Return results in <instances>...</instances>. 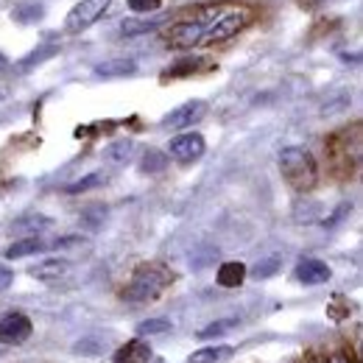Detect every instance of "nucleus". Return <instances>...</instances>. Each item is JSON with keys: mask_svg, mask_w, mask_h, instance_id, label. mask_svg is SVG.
<instances>
[{"mask_svg": "<svg viewBox=\"0 0 363 363\" xmlns=\"http://www.w3.org/2000/svg\"><path fill=\"white\" fill-rule=\"evenodd\" d=\"M279 174L296 193H311L318 184V165L313 154L302 145H288L279 151Z\"/></svg>", "mask_w": 363, "mask_h": 363, "instance_id": "nucleus-1", "label": "nucleus"}, {"mask_svg": "<svg viewBox=\"0 0 363 363\" xmlns=\"http://www.w3.org/2000/svg\"><path fill=\"white\" fill-rule=\"evenodd\" d=\"M174 282V274L168 272L162 263H143L137 266L129 285L123 288V299L132 305H145L154 302L165 294V288Z\"/></svg>", "mask_w": 363, "mask_h": 363, "instance_id": "nucleus-2", "label": "nucleus"}, {"mask_svg": "<svg viewBox=\"0 0 363 363\" xmlns=\"http://www.w3.org/2000/svg\"><path fill=\"white\" fill-rule=\"evenodd\" d=\"M327 160L338 177H352L361 165V126L355 123L352 129H338L327 140Z\"/></svg>", "mask_w": 363, "mask_h": 363, "instance_id": "nucleus-3", "label": "nucleus"}, {"mask_svg": "<svg viewBox=\"0 0 363 363\" xmlns=\"http://www.w3.org/2000/svg\"><path fill=\"white\" fill-rule=\"evenodd\" d=\"M252 23H255V9H249V6H227L213 23L204 26V34H201L199 45H221L232 37H238L240 31H246Z\"/></svg>", "mask_w": 363, "mask_h": 363, "instance_id": "nucleus-4", "label": "nucleus"}, {"mask_svg": "<svg viewBox=\"0 0 363 363\" xmlns=\"http://www.w3.org/2000/svg\"><path fill=\"white\" fill-rule=\"evenodd\" d=\"M109 6H112V0H79V3L67 11L65 31H67V34H84L87 28H92V26L106 14Z\"/></svg>", "mask_w": 363, "mask_h": 363, "instance_id": "nucleus-5", "label": "nucleus"}, {"mask_svg": "<svg viewBox=\"0 0 363 363\" xmlns=\"http://www.w3.org/2000/svg\"><path fill=\"white\" fill-rule=\"evenodd\" d=\"M207 151V143L199 132H182L168 143V160L179 162V165H190L196 160H201Z\"/></svg>", "mask_w": 363, "mask_h": 363, "instance_id": "nucleus-6", "label": "nucleus"}, {"mask_svg": "<svg viewBox=\"0 0 363 363\" xmlns=\"http://www.w3.org/2000/svg\"><path fill=\"white\" fill-rule=\"evenodd\" d=\"M31 333H34V324H31V318L26 316V313L11 311V313L0 316V344L20 347V344H26L31 338Z\"/></svg>", "mask_w": 363, "mask_h": 363, "instance_id": "nucleus-7", "label": "nucleus"}, {"mask_svg": "<svg viewBox=\"0 0 363 363\" xmlns=\"http://www.w3.org/2000/svg\"><path fill=\"white\" fill-rule=\"evenodd\" d=\"M201 34H204V23H199L196 17L193 20H179L174 26L165 28L162 40L168 48H177V50H184V48H196L201 43Z\"/></svg>", "mask_w": 363, "mask_h": 363, "instance_id": "nucleus-8", "label": "nucleus"}, {"mask_svg": "<svg viewBox=\"0 0 363 363\" xmlns=\"http://www.w3.org/2000/svg\"><path fill=\"white\" fill-rule=\"evenodd\" d=\"M204 115H207V101L193 98V101H184L177 109H171V112L162 118V126L171 129V132H182V129H190L193 123H199Z\"/></svg>", "mask_w": 363, "mask_h": 363, "instance_id": "nucleus-9", "label": "nucleus"}, {"mask_svg": "<svg viewBox=\"0 0 363 363\" xmlns=\"http://www.w3.org/2000/svg\"><path fill=\"white\" fill-rule=\"evenodd\" d=\"M294 277H296L302 285H324V282L333 277V272H330V266H327L324 260H318V257H305V260L296 263Z\"/></svg>", "mask_w": 363, "mask_h": 363, "instance_id": "nucleus-10", "label": "nucleus"}, {"mask_svg": "<svg viewBox=\"0 0 363 363\" xmlns=\"http://www.w3.org/2000/svg\"><path fill=\"white\" fill-rule=\"evenodd\" d=\"M137 73V62L129 56H112L101 65L92 67V76L95 79H126V76H135Z\"/></svg>", "mask_w": 363, "mask_h": 363, "instance_id": "nucleus-11", "label": "nucleus"}, {"mask_svg": "<svg viewBox=\"0 0 363 363\" xmlns=\"http://www.w3.org/2000/svg\"><path fill=\"white\" fill-rule=\"evenodd\" d=\"M165 20H168V14H154V17L140 14V20L129 17V20L121 23V34H123V37H143V34H151V31L162 28Z\"/></svg>", "mask_w": 363, "mask_h": 363, "instance_id": "nucleus-12", "label": "nucleus"}, {"mask_svg": "<svg viewBox=\"0 0 363 363\" xmlns=\"http://www.w3.org/2000/svg\"><path fill=\"white\" fill-rule=\"evenodd\" d=\"M112 363H151V347L137 335V338L126 341L123 347L115 350Z\"/></svg>", "mask_w": 363, "mask_h": 363, "instance_id": "nucleus-13", "label": "nucleus"}, {"mask_svg": "<svg viewBox=\"0 0 363 363\" xmlns=\"http://www.w3.org/2000/svg\"><path fill=\"white\" fill-rule=\"evenodd\" d=\"M45 17V3L43 0H20L11 6V20L20 26H34Z\"/></svg>", "mask_w": 363, "mask_h": 363, "instance_id": "nucleus-14", "label": "nucleus"}, {"mask_svg": "<svg viewBox=\"0 0 363 363\" xmlns=\"http://www.w3.org/2000/svg\"><path fill=\"white\" fill-rule=\"evenodd\" d=\"M246 274H249L246 263H240V260H227V263L218 266L216 282H218L221 288H240L243 279H246Z\"/></svg>", "mask_w": 363, "mask_h": 363, "instance_id": "nucleus-15", "label": "nucleus"}, {"mask_svg": "<svg viewBox=\"0 0 363 363\" xmlns=\"http://www.w3.org/2000/svg\"><path fill=\"white\" fill-rule=\"evenodd\" d=\"M48 243H43L37 235H28V238H20V240H14L9 249H6V257L9 260H20V257H31V255H40V252H45Z\"/></svg>", "mask_w": 363, "mask_h": 363, "instance_id": "nucleus-16", "label": "nucleus"}, {"mask_svg": "<svg viewBox=\"0 0 363 363\" xmlns=\"http://www.w3.org/2000/svg\"><path fill=\"white\" fill-rule=\"evenodd\" d=\"M70 272V263L67 260H62V257H48L43 263H37L34 269H31V277H37V279H59V277H65V274Z\"/></svg>", "mask_w": 363, "mask_h": 363, "instance_id": "nucleus-17", "label": "nucleus"}, {"mask_svg": "<svg viewBox=\"0 0 363 363\" xmlns=\"http://www.w3.org/2000/svg\"><path fill=\"white\" fill-rule=\"evenodd\" d=\"M232 352H235V350L227 347V344H213V347L196 350V352L187 358V363H221V361H227Z\"/></svg>", "mask_w": 363, "mask_h": 363, "instance_id": "nucleus-18", "label": "nucleus"}, {"mask_svg": "<svg viewBox=\"0 0 363 363\" xmlns=\"http://www.w3.org/2000/svg\"><path fill=\"white\" fill-rule=\"evenodd\" d=\"M56 53H59V45H53V43H50V45H40L37 50H31L26 59H20V62H17V70H20V73H28V70H34L37 65L48 62V59H50V56H56Z\"/></svg>", "mask_w": 363, "mask_h": 363, "instance_id": "nucleus-19", "label": "nucleus"}, {"mask_svg": "<svg viewBox=\"0 0 363 363\" xmlns=\"http://www.w3.org/2000/svg\"><path fill=\"white\" fill-rule=\"evenodd\" d=\"M168 168V154H162V151H157V148H148L145 154H143V160H140V171L143 174H160V171H165Z\"/></svg>", "mask_w": 363, "mask_h": 363, "instance_id": "nucleus-20", "label": "nucleus"}, {"mask_svg": "<svg viewBox=\"0 0 363 363\" xmlns=\"http://www.w3.org/2000/svg\"><path fill=\"white\" fill-rule=\"evenodd\" d=\"M132 154H135V143H132V140H121V143H112V145L104 151V157H106L109 162H115V165H123V162H129V160H132Z\"/></svg>", "mask_w": 363, "mask_h": 363, "instance_id": "nucleus-21", "label": "nucleus"}, {"mask_svg": "<svg viewBox=\"0 0 363 363\" xmlns=\"http://www.w3.org/2000/svg\"><path fill=\"white\" fill-rule=\"evenodd\" d=\"M235 327H238V318H218V321L201 327L196 335H199L201 341H210V338H221V335H227L229 330H235Z\"/></svg>", "mask_w": 363, "mask_h": 363, "instance_id": "nucleus-22", "label": "nucleus"}, {"mask_svg": "<svg viewBox=\"0 0 363 363\" xmlns=\"http://www.w3.org/2000/svg\"><path fill=\"white\" fill-rule=\"evenodd\" d=\"M171 321L168 318H145L137 324V335L140 338H148V335H160V333H171Z\"/></svg>", "mask_w": 363, "mask_h": 363, "instance_id": "nucleus-23", "label": "nucleus"}, {"mask_svg": "<svg viewBox=\"0 0 363 363\" xmlns=\"http://www.w3.org/2000/svg\"><path fill=\"white\" fill-rule=\"evenodd\" d=\"M104 182H106L104 174H87L84 179L70 182V184L65 187V193H67V196H79V193H87V190H92V187H101Z\"/></svg>", "mask_w": 363, "mask_h": 363, "instance_id": "nucleus-24", "label": "nucleus"}, {"mask_svg": "<svg viewBox=\"0 0 363 363\" xmlns=\"http://www.w3.org/2000/svg\"><path fill=\"white\" fill-rule=\"evenodd\" d=\"M279 263H282L279 257H266L263 263H257V266H255V272H252V277H255V279H269L272 274L279 272Z\"/></svg>", "mask_w": 363, "mask_h": 363, "instance_id": "nucleus-25", "label": "nucleus"}, {"mask_svg": "<svg viewBox=\"0 0 363 363\" xmlns=\"http://www.w3.org/2000/svg\"><path fill=\"white\" fill-rule=\"evenodd\" d=\"M196 67H199L196 59H184L177 67H168V70L162 73V79H179V76H187V73H196Z\"/></svg>", "mask_w": 363, "mask_h": 363, "instance_id": "nucleus-26", "label": "nucleus"}, {"mask_svg": "<svg viewBox=\"0 0 363 363\" xmlns=\"http://www.w3.org/2000/svg\"><path fill=\"white\" fill-rule=\"evenodd\" d=\"M324 363H358V355L350 350V347H341V350H333L330 355H321Z\"/></svg>", "mask_w": 363, "mask_h": 363, "instance_id": "nucleus-27", "label": "nucleus"}, {"mask_svg": "<svg viewBox=\"0 0 363 363\" xmlns=\"http://www.w3.org/2000/svg\"><path fill=\"white\" fill-rule=\"evenodd\" d=\"M162 6V0H129V9L135 11V14H151V11H157Z\"/></svg>", "mask_w": 363, "mask_h": 363, "instance_id": "nucleus-28", "label": "nucleus"}, {"mask_svg": "<svg viewBox=\"0 0 363 363\" xmlns=\"http://www.w3.org/2000/svg\"><path fill=\"white\" fill-rule=\"evenodd\" d=\"M79 243H84L82 235H65V238H56V240L48 243V246H53V249H70V246H79Z\"/></svg>", "mask_w": 363, "mask_h": 363, "instance_id": "nucleus-29", "label": "nucleus"}, {"mask_svg": "<svg viewBox=\"0 0 363 363\" xmlns=\"http://www.w3.org/2000/svg\"><path fill=\"white\" fill-rule=\"evenodd\" d=\"M14 227H17V229H34V232H40L43 227H48V218H40V216L34 218V216H31V218H23V221H17Z\"/></svg>", "mask_w": 363, "mask_h": 363, "instance_id": "nucleus-30", "label": "nucleus"}, {"mask_svg": "<svg viewBox=\"0 0 363 363\" xmlns=\"http://www.w3.org/2000/svg\"><path fill=\"white\" fill-rule=\"evenodd\" d=\"M11 282H14V272H11L9 266H0V294H3V291H9V288H11Z\"/></svg>", "mask_w": 363, "mask_h": 363, "instance_id": "nucleus-31", "label": "nucleus"}, {"mask_svg": "<svg viewBox=\"0 0 363 363\" xmlns=\"http://www.w3.org/2000/svg\"><path fill=\"white\" fill-rule=\"evenodd\" d=\"M6 67H9V59H6V56H3V53H0V73H3V70H6Z\"/></svg>", "mask_w": 363, "mask_h": 363, "instance_id": "nucleus-32", "label": "nucleus"}]
</instances>
